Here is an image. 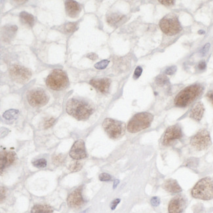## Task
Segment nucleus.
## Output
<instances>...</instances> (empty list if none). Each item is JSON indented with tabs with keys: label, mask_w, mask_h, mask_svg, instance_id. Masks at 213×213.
Listing matches in <instances>:
<instances>
[{
	"label": "nucleus",
	"mask_w": 213,
	"mask_h": 213,
	"mask_svg": "<svg viewBox=\"0 0 213 213\" xmlns=\"http://www.w3.org/2000/svg\"><path fill=\"white\" fill-rule=\"evenodd\" d=\"M66 112L77 120H85L93 113V106L85 100L72 98L68 100L66 106Z\"/></svg>",
	"instance_id": "obj_1"
},
{
	"label": "nucleus",
	"mask_w": 213,
	"mask_h": 213,
	"mask_svg": "<svg viewBox=\"0 0 213 213\" xmlns=\"http://www.w3.org/2000/svg\"><path fill=\"white\" fill-rule=\"evenodd\" d=\"M203 91V87L199 84L192 85L184 88L176 95L175 104L176 106L185 108L193 102Z\"/></svg>",
	"instance_id": "obj_2"
},
{
	"label": "nucleus",
	"mask_w": 213,
	"mask_h": 213,
	"mask_svg": "<svg viewBox=\"0 0 213 213\" xmlns=\"http://www.w3.org/2000/svg\"><path fill=\"white\" fill-rule=\"evenodd\" d=\"M192 195L195 199L210 200L213 198V180L209 178H202L192 189Z\"/></svg>",
	"instance_id": "obj_3"
},
{
	"label": "nucleus",
	"mask_w": 213,
	"mask_h": 213,
	"mask_svg": "<svg viewBox=\"0 0 213 213\" xmlns=\"http://www.w3.org/2000/svg\"><path fill=\"white\" fill-rule=\"evenodd\" d=\"M153 119L152 114L147 112L139 113L131 118L127 129L129 133H136L148 128Z\"/></svg>",
	"instance_id": "obj_4"
},
{
	"label": "nucleus",
	"mask_w": 213,
	"mask_h": 213,
	"mask_svg": "<svg viewBox=\"0 0 213 213\" xmlns=\"http://www.w3.org/2000/svg\"><path fill=\"white\" fill-rule=\"evenodd\" d=\"M47 86L55 91H61L67 88L69 80L66 72L61 70H52L46 79Z\"/></svg>",
	"instance_id": "obj_5"
},
{
	"label": "nucleus",
	"mask_w": 213,
	"mask_h": 213,
	"mask_svg": "<svg viewBox=\"0 0 213 213\" xmlns=\"http://www.w3.org/2000/svg\"><path fill=\"white\" fill-rule=\"evenodd\" d=\"M102 127L110 138L117 139L122 136L125 131V124L111 118H106L103 121Z\"/></svg>",
	"instance_id": "obj_6"
},
{
	"label": "nucleus",
	"mask_w": 213,
	"mask_h": 213,
	"mask_svg": "<svg viewBox=\"0 0 213 213\" xmlns=\"http://www.w3.org/2000/svg\"><path fill=\"white\" fill-rule=\"evenodd\" d=\"M159 27L164 34L169 35H176L182 30L178 17L174 14H169L161 20Z\"/></svg>",
	"instance_id": "obj_7"
},
{
	"label": "nucleus",
	"mask_w": 213,
	"mask_h": 213,
	"mask_svg": "<svg viewBox=\"0 0 213 213\" xmlns=\"http://www.w3.org/2000/svg\"><path fill=\"white\" fill-rule=\"evenodd\" d=\"M211 144L212 142L210 133L207 130L205 129L200 130L190 140L191 146L197 151L206 150L211 146Z\"/></svg>",
	"instance_id": "obj_8"
},
{
	"label": "nucleus",
	"mask_w": 213,
	"mask_h": 213,
	"mask_svg": "<svg viewBox=\"0 0 213 213\" xmlns=\"http://www.w3.org/2000/svg\"><path fill=\"white\" fill-rule=\"evenodd\" d=\"M27 100L28 103L33 107H41L47 104L49 97L44 89L35 88L28 92Z\"/></svg>",
	"instance_id": "obj_9"
},
{
	"label": "nucleus",
	"mask_w": 213,
	"mask_h": 213,
	"mask_svg": "<svg viewBox=\"0 0 213 213\" xmlns=\"http://www.w3.org/2000/svg\"><path fill=\"white\" fill-rule=\"evenodd\" d=\"M9 73L13 80L20 83H26L32 77V73L29 69L17 64L12 65L10 67Z\"/></svg>",
	"instance_id": "obj_10"
},
{
	"label": "nucleus",
	"mask_w": 213,
	"mask_h": 213,
	"mask_svg": "<svg viewBox=\"0 0 213 213\" xmlns=\"http://www.w3.org/2000/svg\"><path fill=\"white\" fill-rule=\"evenodd\" d=\"M182 136V129L179 125L169 127L165 131L163 137L162 143L164 146H169L174 141L178 140Z\"/></svg>",
	"instance_id": "obj_11"
},
{
	"label": "nucleus",
	"mask_w": 213,
	"mask_h": 213,
	"mask_svg": "<svg viewBox=\"0 0 213 213\" xmlns=\"http://www.w3.org/2000/svg\"><path fill=\"white\" fill-rule=\"evenodd\" d=\"M187 206V199L183 195H178L170 200L169 213H182Z\"/></svg>",
	"instance_id": "obj_12"
},
{
	"label": "nucleus",
	"mask_w": 213,
	"mask_h": 213,
	"mask_svg": "<svg viewBox=\"0 0 213 213\" xmlns=\"http://www.w3.org/2000/svg\"><path fill=\"white\" fill-rule=\"evenodd\" d=\"M70 156L71 158L76 160L84 159L87 157L85 142L83 140L75 141L70 150Z\"/></svg>",
	"instance_id": "obj_13"
},
{
	"label": "nucleus",
	"mask_w": 213,
	"mask_h": 213,
	"mask_svg": "<svg viewBox=\"0 0 213 213\" xmlns=\"http://www.w3.org/2000/svg\"><path fill=\"white\" fill-rule=\"evenodd\" d=\"M67 203L68 206L73 209L80 208L83 205L84 200L82 197L81 188L74 190L69 195L67 199Z\"/></svg>",
	"instance_id": "obj_14"
},
{
	"label": "nucleus",
	"mask_w": 213,
	"mask_h": 213,
	"mask_svg": "<svg viewBox=\"0 0 213 213\" xmlns=\"http://www.w3.org/2000/svg\"><path fill=\"white\" fill-rule=\"evenodd\" d=\"M16 159V154L14 152L1 150L0 153V167L1 172L6 167L11 165Z\"/></svg>",
	"instance_id": "obj_15"
},
{
	"label": "nucleus",
	"mask_w": 213,
	"mask_h": 213,
	"mask_svg": "<svg viewBox=\"0 0 213 213\" xmlns=\"http://www.w3.org/2000/svg\"><path fill=\"white\" fill-rule=\"evenodd\" d=\"M90 84L102 93H107L110 89L111 80L108 78L93 79L90 81Z\"/></svg>",
	"instance_id": "obj_16"
},
{
	"label": "nucleus",
	"mask_w": 213,
	"mask_h": 213,
	"mask_svg": "<svg viewBox=\"0 0 213 213\" xmlns=\"http://www.w3.org/2000/svg\"><path fill=\"white\" fill-rule=\"evenodd\" d=\"M66 12L71 18H76L81 11V6L75 1H66L65 2Z\"/></svg>",
	"instance_id": "obj_17"
},
{
	"label": "nucleus",
	"mask_w": 213,
	"mask_h": 213,
	"mask_svg": "<svg viewBox=\"0 0 213 213\" xmlns=\"http://www.w3.org/2000/svg\"><path fill=\"white\" fill-rule=\"evenodd\" d=\"M205 108L204 106L201 102L196 103L192 108L189 113V117L197 121H201L202 119L203 114H204Z\"/></svg>",
	"instance_id": "obj_18"
},
{
	"label": "nucleus",
	"mask_w": 213,
	"mask_h": 213,
	"mask_svg": "<svg viewBox=\"0 0 213 213\" xmlns=\"http://www.w3.org/2000/svg\"><path fill=\"white\" fill-rule=\"evenodd\" d=\"M163 187L167 192L171 193H176L182 192L181 187L179 186L176 180L174 179L170 178L166 180L164 182Z\"/></svg>",
	"instance_id": "obj_19"
},
{
	"label": "nucleus",
	"mask_w": 213,
	"mask_h": 213,
	"mask_svg": "<svg viewBox=\"0 0 213 213\" xmlns=\"http://www.w3.org/2000/svg\"><path fill=\"white\" fill-rule=\"evenodd\" d=\"M125 16L119 13H112L107 16V21L109 24L114 26H117L122 24Z\"/></svg>",
	"instance_id": "obj_20"
},
{
	"label": "nucleus",
	"mask_w": 213,
	"mask_h": 213,
	"mask_svg": "<svg viewBox=\"0 0 213 213\" xmlns=\"http://www.w3.org/2000/svg\"><path fill=\"white\" fill-rule=\"evenodd\" d=\"M20 18H21V21L23 24L27 25L29 27H32L34 24V16L29 14V13L24 11L21 12V14H20Z\"/></svg>",
	"instance_id": "obj_21"
},
{
	"label": "nucleus",
	"mask_w": 213,
	"mask_h": 213,
	"mask_svg": "<svg viewBox=\"0 0 213 213\" xmlns=\"http://www.w3.org/2000/svg\"><path fill=\"white\" fill-rule=\"evenodd\" d=\"M52 208L47 205H35L31 211V213H52Z\"/></svg>",
	"instance_id": "obj_22"
},
{
	"label": "nucleus",
	"mask_w": 213,
	"mask_h": 213,
	"mask_svg": "<svg viewBox=\"0 0 213 213\" xmlns=\"http://www.w3.org/2000/svg\"><path fill=\"white\" fill-rule=\"evenodd\" d=\"M17 29V27L16 26H6L3 28V38L6 40H10L15 36V32Z\"/></svg>",
	"instance_id": "obj_23"
},
{
	"label": "nucleus",
	"mask_w": 213,
	"mask_h": 213,
	"mask_svg": "<svg viewBox=\"0 0 213 213\" xmlns=\"http://www.w3.org/2000/svg\"><path fill=\"white\" fill-rule=\"evenodd\" d=\"M18 111L16 110H9L3 114V117L7 120L15 119L18 116Z\"/></svg>",
	"instance_id": "obj_24"
},
{
	"label": "nucleus",
	"mask_w": 213,
	"mask_h": 213,
	"mask_svg": "<svg viewBox=\"0 0 213 213\" xmlns=\"http://www.w3.org/2000/svg\"><path fill=\"white\" fill-rule=\"evenodd\" d=\"M77 22H69L65 24L64 29L67 33H73L77 29Z\"/></svg>",
	"instance_id": "obj_25"
},
{
	"label": "nucleus",
	"mask_w": 213,
	"mask_h": 213,
	"mask_svg": "<svg viewBox=\"0 0 213 213\" xmlns=\"http://www.w3.org/2000/svg\"><path fill=\"white\" fill-rule=\"evenodd\" d=\"M169 81L168 78L164 75H160L156 78V83L160 85V86H163V85H167V83H169Z\"/></svg>",
	"instance_id": "obj_26"
},
{
	"label": "nucleus",
	"mask_w": 213,
	"mask_h": 213,
	"mask_svg": "<svg viewBox=\"0 0 213 213\" xmlns=\"http://www.w3.org/2000/svg\"><path fill=\"white\" fill-rule=\"evenodd\" d=\"M32 164L37 168H44L47 166V161L44 159H39L35 160L32 162Z\"/></svg>",
	"instance_id": "obj_27"
},
{
	"label": "nucleus",
	"mask_w": 213,
	"mask_h": 213,
	"mask_svg": "<svg viewBox=\"0 0 213 213\" xmlns=\"http://www.w3.org/2000/svg\"><path fill=\"white\" fill-rule=\"evenodd\" d=\"M81 167L82 165L80 163L74 161V163L70 164V167H69V169H70L71 172H76L80 170L81 169Z\"/></svg>",
	"instance_id": "obj_28"
},
{
	"label": "nucleus",
	"mask_w": 213,
	"mask_h": 213,
	"mask_svg": "<svg viewBox=\"0 0 213 213\" xmlns=\"http://www.w3.org/2000/svg\"><path fill=\"white\" fill-rule=\"evenodd\" d=\"M109 62H110L109 60H102L95 64L94 67L98 69V70H103V69L106 68L107 67V66L108 65V64H109Z\"/></svg>",
	"instance_id": "obj_29"
},
{
	"label": "nucleus",
	"mask_w": 213,
	"mask_h": 213,
	"mask_svg": "<svg viewBox=\"0 0 213 213\" xmlns=\"http://www.w3.org/2000/svg\"><path fill=\"white\" fill-rule=\"evenodd\" d=\"M64 159V157L61 155V154H59V155L55 156L52 157V162L55 164V165H59V164L62 163L63 162V161Z\"/></svg>",
	"instance_id": "obj_30"
},
{
	"label": "nucleus",
	"mask_w": 213,
	"mask_h": 213,
	"mask_svg": "<svg viewBox=\"0 0 213 213\" xmlns=\"http://www.w3.org/2000/svg\"><path fill=\"white\" fill-rule=\"evenodd\" d=\"M99 179L101 181H110L111 180V176L107 173H102L99 175Z\"/></svg>",
	"instance_id": "obj_31"
},
{
	"label": "nucleus",
	"mask_w": 213,
	"mask_h": 213,
	"mask_svg": "<svg viewBox=\"0 0 213 213\" xmlns=\"http://www.w3.org/2000/svg\"><path fill=\"white\" fill-rule=\"evenodd\" d=\"M55 122V119H54V118H50V119H49L48 120L45 121V122L44 123V127L45 129H48V128L53 125Z\"/></svg>",
	"instance_id": "obj_32"
},
{
	"label": "nucleus",
	"mask_w": 213,
	"mask_h": 213,
	"mask_svg": "<svg viewBox=\"0 0 213 213\" xmlns=\"http://www.w3.org/2000/svg\"><path fill=\"white\" fill-rule=\"evenodd\" d=\"M142 68H141L140 66H138V67L135 69V70H134V79L139 78V77L140 76V75L142 74Z\"/></svg>",
	"instance_id": "obj_33"
},
{
	"label": "nucleus",
	"mask_w": 213,
	"mask_h": 213,
	"mask_svg": "<svg viewBox=\"0 0 213 213\" xmlns=\"http://www.w3.org/2000/svg\"><path fill=\"white\" fill-rule=\"evenodd\" d=\"M176 71V67L175 66H170L168 68H167L165 70V73L167 75H172L175 73Z\"/></svg>",
	"instance_id": "obj_34"
},
{
	"label": "nucleus",
	"mask_w": 213,
	"mask_h": 213,
	"mask_svg": "<svg viewBox=\"0 0 213 213\" xmlns=\"http://www.w3.org/2000/svg\"><path fill=\"white\" fill-rule=\"evenodd\" d=\"M151 204L153 206H157L160 204V199L159 198H157V197H153L151 199Z\"/></svg>",
	"instance_id": "obj_35"
},
{
	"label": "nucleus",
	"mask_w": 213,
	"mask_h": 213,
	"mask_svg": "<svg viewBox=\"0 0 213 213\" xmlns=\"http://www.w3.org/2000/svg\"><path fill=\"white\" fill-rule=\"evenodd\" d=\"M206 98H208V100L210 101L213 106V90L209 91L207 94H206Z\"/></svg>",
	"instance_id": "obj_36"
},
{
	"label": "nucleus",
	"mask_w": 213,
	"mask_h": 213,
	"mask_svg": "<svg viewBox=\"0 0 213 213\" xmlns=\"http://www.w3.org/2000/svg\"><path fill=\"white\" fill-rule=\"evenodd\" d=\"M210 48V44L209 43H207V44H206L204 47H203V48L201 49V51H200V52H201V54L203 55V56H204L206 52H207V51H209V49Z\"/></svg>",
	"instance_id": "obj_37"
},
{
	"label": "nucleus",
	"mask_w": 213,
	"mask_h": 213,
	"mask_svg": "<svg viewBox=\"0 0 213 213\" xmlns=\"http://www.w3.org/2000/svg\"><path fill=\"white\" fill-rule=\"evenodd\" d=\"M119 202H120V199H116L114 200V201H112V203H111V205H110V207H111V210H114L115 209H116L117 205L119 204Z\"/></svg>",
	"instance_id": "obj_38"
},
{
	"label": "nucleus",
	"mask_w": 213,
	"mask_h": 213,
	"mask_svg": "<svg viewBox=\"0 0 213 213\" xmlns=\"http://www.w3.org/2000/svg\"><path fill=\"white\" fill-rule=\"evenodd\" d=\"M198 68L200 70H204L206 68V63L204 60L201 61L199 63L198 65Z\"/></svg>",
	"instance_id": "obj_39"
},
{
	"label": "nucleus",
	"mask_w": 213,
	"mask_h": 213,
	"mask_svg": "<svg viewBox=\"0 0 213 213\" xmlns=\"http://www.w3.org/2000/svg\"><path fill=\"white\" fill-rule=\"evenodd\" d=\"M159 2L161 3V4L165 5V6H170V5H172L174 4L175 1H172V0H170V1H159Z\"/></svg>",
	"instance_id": "obj_40"
},
{
	"label": "nucleus",
	"mask_w": 213,
	"mask_h": 213,
	"mask_svg": "<svg viewBox=\"0 0 213 213\" xmlns=\"http://www.w3.org/2000/svg\"><path fill=\"white\" fill-rule=\"evenodd\" d=\"M87 57L88 58H90L91 60H97V59L98 58V55H96L95 53H89V54H88L87 55Z\"/></svg>",
	"instance_id": "obj_41"
},
{
	"label": "nucleus",
	"mask_w": 213,
	"mask_h": 213,
	"mask_svg": "<svg viewBox=\"0 0 213 213\" xmlns=\"http://www.w3.org/2000/svg\"><path fill=\"white\" fill-rule=\"evenodd\" d=\"M119 180H115L114 184V186H113V188H116V187H117V186L118 184H119Z\"/></svg>",
	"instance_id": "obj_42"
},
{
	"label": "nucleus",
	"mask_w": 213,
	"mask_h": 213,
	"mask_svg": "<svg viewBox=\"0 0 213 213\" xmlns=\"http://www.w3.org/2000/svg\"><path fill=\"white\" fill-rule=\"evenodd\" d=\"M199 34H203V33H205V32L203 31H199Z\"/></svg>",
	"instance_id": "obj_43"
},
{
	"label": "nucleus",
	"mask_w": 213,
	"mask_h": 213,
	"mask_svg": "<svg viewBox=\"0 0 213 213\" xmlns=\"http://www.w3.org/2000/svg\"><path fill=\"white\" fill-rule=\"evenodd\" d=\"M85 212H86V211H83V212H81V213H85Z\"/></svg>",
	"instance_id": "obj_44"
}]
</instances>
